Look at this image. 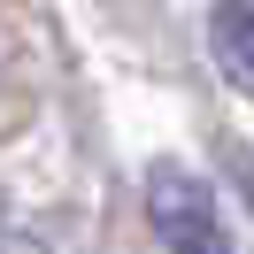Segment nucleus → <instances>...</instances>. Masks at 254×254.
I'll use <instances>...</instances> for the list:
<instances>
[{
  "mask_svg": "<svg viewBox=\"0 0 254 254\" xmlns=\"http://www.w3.org/2000/svg\"><path fill=\"white\" fill-rule=\"evenodd\" d=\"M146 223H154L162 254H231L216 192H208V177H192L185 162H154V170H146Z\"/></svg>",
  "mask_w": 254,
  "mask_h": 254,
  "instance_id": "nucleus-1",
  "label": "nucleus"
},
{
  "mask_svg": "<svg viewBox=\"0 0 254 254\" xmlns=\"http://www.w3.org/2000/svg\"><path fill=\"white\" fill-rule=\"evenodd\" d=\"M0 254H47L39 239H0Z\"/></svg>",
  "mask_w": 254,
  "mask_h": 254,
  "instance_id": "nucleus-3",
  "label": "nucleus"
},
{
  "mask_svg": "<svg viewBox=\"0 0 254 254\" xmlns=\"http://www.w3.org/2000/svg\"><path fill=\"white\" fill-rule=\"evenodd\" d=\"M208 47H216V62L231 69L239 85H254V8H247V0H216V16H208Z\"/></svg>",
  "mask_w": 254,
  "mask_h": 254,
  "instance_id": "nucleus-2",
  "label": "nucleus"
}]
</instances>
